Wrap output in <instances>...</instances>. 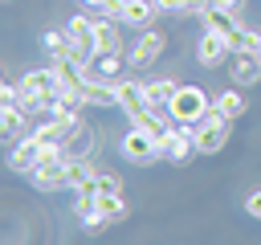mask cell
I'll return each instance as SVG.
<instances>
[{
    "mask_svg": "<svg viewBox=\"0 0 261 245\" xmlns=\"http://www.w3.org/2000/svg\"><path fill=\"white\" fill-rule=\"evenodd\" d=\"M16 82H20V106L33 114V122H41V118L49 114V106L61 98V78H57L53 61H49V65H33V69H24Z\"/></svg>",
    "mask_w": 261,
    "mask_h": 245,
    "instance_id": "1",
    "label": "cell"
},
{
    "mask_svg": "<svg viewBox=\"0 0 261 245\" xmlns=\"http://www.w3.org/2000/svg\"><path fill=\"white\" fill-rule=\"evenodd\" d=\"M208 110H212V94L204 86H192V82H179V90H175V98L167 106L171 122H179V127H196Z\"/></svg>",
    "mask_w": 261,
    "mask_h": 245,
    "instance_id": "2",
    "label": "cell"
},
{
    "mask_svg": "<svg viewBox=\"0 0 261 245\" xmlns=\"http://www.w3.org/2000/svg\"><path fill=\"white\" fill-rule=\"evenodd\" d=\"M163 53H167V33L151 24V29L135 33V41L126 45V65H130V74H147Z\"/></svg>",
    "mask_w": 261,
    "mask_h": 245,
    "instance_id": "3",
    "label": "cell"
},
{
    "mask_svg": "<svg viewBox=\"0 0 261 245\" xmlns=\"http://www.w3.org/2000/svg\"><path fill=\"white\" fill-rule=\"evenodd\" d=\"M57 155H65V151L53 147V143H41V139H33V135H24V139H16L12 151H8V172L29 176V172H37L41 163H49V159H57Z\"/></svg>",
    "mask_w": 261,
    "mask_h": 245,
    "instance_id": "4",
    "label": "cell"
},
{
    "mask_svg": "<svg viewBox=\"0 0 261 245\" xmlns=\"http://www.w3.org/2000/svg\"><path fill=\"white\" fill-rule=\"evenodd\" d=\"M192 131H196V147H200V155H216V151H224L228 139H232V118L208 110Z\"/></svg>",
    "mask_w": 261,
    "mask_h": 245,
    "instance_id": "5",
    "label": "cell"
},
{
    "mask_svg": "<svg viewBox=\"0 0 261 245\" xmlns=\"http://www.w3.org/2000/svg\"><path fill=\"white\" fill-rule=\"evenodd\" d=\"M118 151H122V159H130V163H155V159H159V139H155L151 131H143V127H130V122H126V131H122V139H118Z\"/></svg>",
    "mask_w": 261,
    "mask_h": 245,
    "instance_id": "6",
    "label": "cell"
},
{
    "mask_svg": "<svg viewBox=\"0 0 261 245\" xmlns=\"http://www.w3.org/2000/svg\"><path fill=\"white\" fill-rule=\"evenodd\" d=\"M24 180H29L33 188H41V192H61V188H73V159L57 155V159L41 163L37 172H29Z\"/></svg>",
    "mask_w": 261,
    "mask_h": 245,
    "instance_id": "7",
    "label": "cell"
},
{
    "mask_svg": "<svg viewBox=\"0 0 261 245\" xmlns=\"http://www.w3.org/2000/svg\"><path fill=\"white\" fill-rule=\"evenodd\" d=\"M114 110L126 122H135L143 110H151L147 106V94H143V78H118L114 82Z\"/></svg>",
    "mask_w": 261,
    "mask_h": 245,
    "instance_id": "8",
    "label": "cell"
},
{
    "mask_svg": "<svg viewBox=\"0 0 261 245\" xmlns=\"http://www.w3.org/2000/svg\"><path fill=\"white\" fill-rule=\"evenodd\" d=\"M200 29L220 33L232 49H237V41H241V33H245V24L237 20V12H232V8H220V4H204V8H200Z\"/></svg>",
    "mask_w": 261,
    "mask_h": 245,
    "instance_id": "9",
    "label": "cell"
},
{
    "mask_svg": "<svg viewBox=\"0 0 261 245\" xmlns=\"http://www.w3.org/2000/svg\"><path fill=\"white\" fill-rule=\"evenodd\" d=\"M228 57H232V45H228L220 33L200 29V37H196V61H200L204 69H220V65H228Z\"/></svg>",
    "mask_w": 261,
    "mask_h": 245,
    "instance_id": "10",
    "label": "cell"
},
{
    "mask_svg": "<svg viewBox=\"0 0 261 245\" xmlns=\"http://www.w3.org/2000/svg\"><path fill=\"white\" fill-rule=\"evenodd\" d=\"M122 20H110L102 12H94V33H98V53H126V37H122Z\"/></svg>",
    "mask_w": 261,
    "mask_h": 245,
    "instance_id": "11",
    "label": "cell"
},
{
    "mask_svg": "<svg viewBox=\"0 0 261 245\" xmlns=\"http://www.w3.org/2000/svg\"><path fill=\"white\" fill-rule=\"evenodd\" d=\"M228 78H232V86H241V90L257 86V82H261V57L232 49V57H228Z\"/></svg>",
    "mask_w": 261,
    "mask_h": 245,
    "instance_id": "12",
    "label": "cell"
},
{
    "mask_svg": "<svg viewBox=\"0 0 261 245\" xmlns=\"http://www.w3.org/2000/svg\"><path fill=\"white\" fill-rule=\"evenodd\" d=\"M175 90H179V82L167 74V78H143V94H147V106L151 110H159V114H167V106H171V98H175ZM171 118V114H167Z\"/></svg>",
    "mask_w": 261,
    "mask_h": 245,
    "instance_id": "13",
    "label": "cell"
},
{
    "mask_svg": "<svg viewBox=\"0 0 261 245\" xmlns=\"http://www.w3.org/2000/svg\"><path fill=\"white\" fill-rule=\"evenodd\" d=\"M0 131H4L8 143H16V139H24L33 131V114L24 106H0Z\"/></svg>",
    "mask_w": 261,
    "mask_h": 245,
    "instance_id": "14",
    "label": "cell"
},
{
    "mask_svg": "<svg viewBox=\"0 0 261 245\" xmlns=\"http://www.w3.org/2000/svg\"><path fill=\"white\" fill-rule=\"evenodd\" d=\"M155 16H159L155 0H126V8H122V24H126V29H135V33L151 29V24H155Z\"/></svg>",
    "mask_w": 261,
    "mask_h": 245,
    "instance_id": "15",
    "label": "cell"
},
{
    "mask_svg": "<svg viewBox=\"0 0 261 245\" xmlns=\"http://www.w3.org/2000/svg\"><path fill=\"white\" fill-rule=\"evenodd\" d=\"M41 49L49 53V61L73 57V37H69V29H65V24H61V29H45V33H41Z\"/></svg>",
    "mask_w": 261,
    "mask_h": 245,
    "instance_id": "16",
    "label": "cell"
},
{
    "mask_svg": "<svg viewBox=\"0 0 261 245\" xmlns=\"http://www.w3.org/2000/svg\"><path fill=\"white\" fill-rule=\"evenodd\" d=\"M94 208L114 225V220H126L130 216V200H126V192H98V200H94Z\"/></svg>",
    "mask_w": 261,
    "mask_h": 245,
    "instance_id": "17",
    "label": "cell"
},
{
    "mask_svg": "<svg viewBox=\"0 0 261 245\" xmlns=\"http://www.w3.org/2000/svg\"><path fill=\"white\" fill-rule=\"evenodd\" d=\"M245 106H249V102H245L241 86H228V90H220V94L212 98V110H216V114H224V118H232V122L245 114Z\"/></svg>",
    "mask_w": 261,
    "mask_h": 245,
    "instance_id": "18",
    "label": "cell"
},
{
    "mask_svg": "<svg viewBox=\"0 0 261 245\" xmlns=\"http://www.w3.org/2000/svg\"><path fill=\"white\" fill-rule=\"evenodd\" d=\"M82 4L102 12V16H110V20H122V8H126V0H82Z\"/></svg>",
    "mask_w": 261,
    "mask_h": 245,
    "instance_id": "19",
    "label": "cell"
},
{
    "mask_svg": "<svg viewBox=\"0 0 261 245\" xmlns=\"http://www.w3.org/2000/svg\"><path fill=\"white\" fill-rule=\"evenodd\" d=\"M237 49H241V53H253V57H261V29H249V24H245V33H241Z\"/></svg>",
    "mask_w": 261,
    "mask_h": 245,
    "instance_id": "20",
    "label": "cell"
},
{
    "mask_svg": "<svg viewBox=\"0 0 261 245\" xmlns=\"http://www.w3.org/2000/svg\"><path fill=\"white\" fill-rule=\"evenodd\" d=\"M159 16H188L192 12V0H155Z\"/></svg>",
    "mask_w": 261,
    "mask_h": 245,
    "instance_id": "21",
    "label": "cell"
},
{
    "mask_svg": "<svg viewBox=\"0 0 261 245\" xmlns=\"http://www.w3.org/2000/svg\"><path fill=\"white\" fill-rule=\"evenodd\" d=\"M0 102L4 106H20V82H4L0 86Z\"/></svg>",
    "mask_w": 261,
    "mask_h": 245,
    "instance_id": "22",
    "label": "cell"
},
{
    "mask_svg": "<svg viewBox=\"0 0 261 245\" xmlns=\"http://www.w3.org/2000/svg\"><path fill=\"white\" fill-rule=\"evenodd\" d=\"M245 212H249L253 220H261V188H253V192L245 196Z\"/></svg>",
    "mask_w": 261,
    "mask_h": 245,
    "instance_id": "23",
    "label": "cell"
},
{
    "mask_svg": "<svg viewBox=\"0 0 261 245\" xmlns=\"http://www.w3.org/2000/svg\"><path fill=\"white\" fill-rule=\"evenodd\" d=\"M208 4H220V8H232V12H241V4H245V0H208Z\"/></svg>",
    "mask_w": 261,
    "mask_h": 245,
    "instance_id": "24",
    "label": "cell"
}]
</instances>
